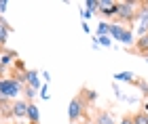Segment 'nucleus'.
<instances>
[{
    "label": "nucleus",
    "mask_w": 148,
    "mask_h": 124,
    "mask_svg": "<svg viewBox=\"0 0 148 124\" xmlns=\"http://www.w3.org/2000/svg\"><path fill=\"white\" fill-rule=\"evenodd\" d=\"M21 90V82L17 78H0V97L2 99H13Z\"/></svg>",
    "instance_id": "1"
},
{
    "label": "nucleus",
    "mask_w": 148,
    "mask_h": 124,
    "mask_svg": "<svg viewBox=\"0 0 148 124\" xmlns=\"http://www.w3.org/2000/svg\"><path fill=\"white\" fill-rule=\"evenodd\" d=\"M83 114H85V103H83V97H74V99L70 101V105H68V118L70 122H78L80 118H83Z\"/></svg>",
    "instance_id": "2"
},
{
    "label": "nucleus",
    "mask_w": 148,
    "mask_h": 124,
    "mask_svg": "<svg viewBox=\"0 0 148 124\" xmlns=\"http://www.w3.org/2000/svg\"><path fill=\"white\" fill-rule=\"evenodd\" d=\"M136 15H138L136 2H119V13H116V17L125 19V21H133Z\"/></svg>",
    "instance_id": "3"
},
{
    "label": "nucleus",
    "mask_w": 148,
    "mask_h": 124,
    "mask_svg": "<svg viewBox=\"0 0 148 124\" xmlns=\"http://www.w3.org/2000/svg\"><path fill=\"white\" fill-rule=\"evenodd\" d=\"M99 13L106 15V17H116L119 2H112V0H99Z\"/></svg>",
    "instance_id": "4"
},
{
    "label": "nucleus",
    "mask_w": 148,
    "mask_h": 124,
    "mask_svg": "<svg viewBox=\"0 0 148 124\" xmlns=\"http://www.w3.org/2000/svg\"><path fill=\"white\" fill-rule=\"evenodd\" d=\"M11 116H15V118L28 116V101H15L11 105Z\"/></svg>",
    "instance_id": "5"
},
{
    "label": "nucleus",
    "mask_w": 148,
    "mask_h": 124,
    "mask_svg": "<svg viewBox=\"0 0 148 124\" xmlns=\"http://www.w3.org/2000/svg\"><path fill=\"white\" fill-rule=\"evenodd\" d=\"M23 80H25V84H28L30 88H34V90H38L40 88V78H38V71H23Z\"/></svg>",
    "instance_id": "6"
},
{
    "label": "nucleus",
    "mask_w": 148,
    "mask_h": 124,
    "mask_svg": "<svg viewBox=\"0 0 148 124\" xmlns=\"http://www.w3.org/2000/svg\"><path fill=\"white\" fill-rule=\"evenodd\" d=\"M93 124H116L112 120V116L108 112H97L95 114V120H93Z\"/></svg>",
    "instance_id": "7"
},
{
    "label": "nucleus",
    "mask_w": 148,
    "mask_h": 124,
    "mask_svg": "<svg viewBox=\"0 0 148 124\" xmlns=\"http://www.w3.org/2000/svg\"><path fill=\"white\" fill-rule=\"evenodd\" d=\"M136 51H138V53H142V55H148V34L142 36V38H138V42H136Z\"/></svg>",
    "instance_id": "8"
},
{
    "label": "nucleus",
    "mask_w": 148,
    "mask_h": 124,
    "mask_svg": "<svg viewBox=\"0 0 148 124\" xmlns=\"http://www.w3.org/2000/svg\"><path fill=\"white\" fill-rule=\"evenodd\" d=\"M28 118L32 120V124H36L38 118H40V112H38V107L34 105V103H28Z\"/></svg>",
    "instance_id": "9"
},
{
    "label": "nucleus",
    "mask_w": 148,
    "mask_h": 124,
    "mask_svg": "<svg viewBox=\"0 0 148 124\" xmlns=\"http://www.w3.org/2000/svg\"><path fill=\"white\" fill-rule=\"evenodd\" d=\"M123 32H125L123 23H110V36H112V38H119V40H121Z\"/></svg>",
    "instance_id": "10"
},
{
    "label": "nucleus",
    "mask_w": 148,
    "mask_h": 124,
    "mask_svg": "<svg viewBox=\"0 0 148 124\" xmlns=\"http://www.w3.org/2000/svg\"><path fill=\"white\" fill-rule=\"evenodd\" d=\"M13 59H15V53H13V51H9V53L0 55V65H2V67H6V65L13 63Z\"/></svg>",
    "instance_id": "11"
},
{
    "label": "nucleus",
    "mask_w": 148,
    "mask_h": 124,
    "mask_svg": "<svg viewBox=\"0 0 148 124\" xmlns=\"http://www.w3.org/2000/svg\"><path fill=\"white\" fill-rule=\"evenodd\" d=\"M6 40H9V28L4 21H0V44H4Z\"/></svg>",
    "instance_id": "12"
},
{
    "label": "nucleus",
    "mask_w": 148,
    "mask_h": 124,
    "mask_svg": "<svg viewBox=\"0 0 148 124\" xmlns=\"http://www.w3.org/2000/svg\"><path fill=\"white\" fill-rule=\"evenodd\" d=\"M131 120H133V124H148V116H146V112H140L136 116H131Z\"/></svg>",
    "instance_id": "13"
},
{
    "label": "nucleus",
    "mask_w": 148,
    "mask_h": 124,
    "mask_svg": "<svg viewBox=\"0 0 148 124\" xmlns=\"http://www.w3.org/2000/svg\"><path fill=\"white\" fill-rule=\"evenodd\" d=\"M114 80H127V82H131L133 80V74H131V71H119V74H114Z\"/></svg>",
    "instance_id": "14"
},
{
    "label": "nucleus",
    "mask_w": 148,
    "mask_h": 124,
    "mask_svg": "<svg viewBox=\"0 0 148 124\" xmlns=\"http://www.w3.org/2000/svg\"><path fill=\"white\" fill-rule=\"evenodd\" d=\"M85 6H87L89 13H95V11H99V0H87Z\"/></svg>",
    "instance_id": "15"
},
{
    "label": "nucleus",
    "mask_w": 148,
    "mask_h": 124,
    "mask_svg": "<svg viewBox=\"0 0 148 124\" xmlns=\"http://www.w3.org/2000/svg\"><path fill=\"white\" fill-rule=\"evenodd\" d=\"M97 32H99V36H108L110 34V23L102 21V23H99V28H97Z\"/></svg>",
    "instance_id": "16"
},
{
    "label": "nucleus",
    "mask_w": 148,
    "mask_h": 124,
    "mask_svg": "<svg viewBox=\"0 0 148 124\" xmlns=\"http://www.w3.org/2000/svg\"><path fill=\"white\" fill-rule=\"evenodd\" d=\"M121 42H123V44H131V42H133V36H131L129 30L123 32V36H121Z\"/></svg>",
    "instance_id": "17"
},
{
    "label": "nucleus",
    "mask_w": 148,
    "mask_h": 124,
    "mask_svg": "<svg viewBox=\"0 0 148 124\" xmlns=\"http://www.w3.org/2000/svg\"><path fill=\"white\" fill-rule=\"evenodd\" d=\"M97 42L102 44V46H110V44H112V40H110V36H99V38H97Z\"/></svg>",
    "instance_id": "18"
},
{
    "label": "nucleus",
    "mask_w": 148,
    "mask_h": 124,
    "mask_svg": "<svg viewBox=\"0 0 148 124\" xmlns=\"http://www.w3.org/2000/svg\"><path fill=\"white\" fill-rule=\"evenodd\" d=\"M25 97H28V99H34V97H36V90L30 88V86H25Z\"/></svg>",
    "instance_id": "19"
},
{
    "label": "nucleus",
    "mask_w": 148,
    "mask_h": 124,
    "mask_svg": "<svg viewBox=\"0 0 148 124\" xmlns=\"http://www.w3.org/2000/svg\"><path fill=\"white\" fill-rule=\"evenodd\" d=\"M40 97H42V99H49V88H47V84L40 86Z\"/></svg>",
    "instance_id": "20"
},
{
    "label": "nucleus",
    "mask_w": 148,
    "mask_h": 124,
    "mask_svg": "<svg viewBox=\"0 0 148 124\" xmlns=\"http://www.w3.org/2000/svg\"><path fill=\"white\" fill-rule=\"evenodd\" d=\"M85 93H87V99H89V101H93V99H95V90H85Z\"/></svg>",
    "instance_id": "21"
},
{
    "label": "nucleus",
    "mask_w": 148,
    "mask_h": 124,
    "mask_svg": "<svg viewBox=\"0 0 148 124\" xmlns=\"http://www.w3.org/2000/svg\"><path fill=\"white\" fill-rule=\"evenodd\" d=\"M6 9H9V2H6V0H0V13H4Z\"/></svg>",
    "instance_id": "22"
},
{
    "label": "nucleus",
    "mask_w": 148,
    "mask_h": 124,
    "mask_svg": "<svg viewBox=\"0 0 148 124\" xmlns=\"http://www.w3.org/2000/svg\"><path fill=\"white\" fill-rule=\"evenodd\" d=\"M116 124H133V120H131V116H125L121 122H116Z\"/></svg>",
    "instance_id": "23"
},
{
    "label": "nucleus",
    "mask_w": 148,
    "mask_h": 124,
    "mask_svg": "<svg viewBox=\"0 0 148 124\" xmlns=\"http://www.w3.org/2000/svg\"><path fill=\"white\" fill-rule=\"evenodd\" d=\"M80 15H83V17H85V19H89V17H91V13H89V11H87V9H85V11H83V13H80Z\"/></svg>",
    "instance_id": "24"
},
{
    "label": "nucleus",
    "mask_w": 148,
    "mask_h": 124,
    "mask_svg": "<svg viewBox=\"0 0 148 124\" xmlns=\"http://www.w3.org/2000/svg\"><path fill=\"white\" fill-rule=\"evenodd\" d=\"M140 88H142V90H146V93H148V84H146V82H140Z\"/></svg>",
    "instance_id": "25"
},
{
    "label": "nucleus",
    "mask_w": 148,
    "mask_h": 124,
    "mask_svg": "<svg viewBox=\"0 0 148 124\" xmlns=\"http://www.w3.org/2000/svg\"><path fill=\"white\" fill-rule=\"evenodd\" d=\"M146 116H148V112H146Z\"/></svg>",
    "instance_id": "26"
}]
</instances>
